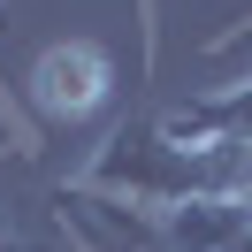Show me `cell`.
<instances>
[{
  "label": "cell",
  "mask_w": 252,
  "mask_h": 252,
  "mask_svg": "<svg viewBox=\"0 0 252 252\" xmlns=\"http://www.w3.org/2000/svg\"><path fill=\"white\" fill-rule=\"evenodd\" d=\"M84 184L130 206H184V199H252V138L237 130H184L168 115L123 123L84 160Z\"/></svg>",
  "instance_id": "1"
},
{
  "label": "cell",
  "mask_w": 252,
  "mask_h": 252,
  "mask_svg": "<svg viewBox=\"0 0 252 252\" xmlns=\"http://www.w3.org/2000/svg\"><path fill=\"white\" fill-rule=\"evenodd\" d=\"M23 99H31L38 123H84V115H99L115 99L107 46H92V38H54L31 62V77H23Z\"/></svg>",
  "instance_id": "2"
},
{
  "label": "cell",
  "mask_w": 252,
  "mask_h": 252,
  "mask_svg": "<svg viewBox=\"0 0 252 252\" xmlns=\"http://www.w3.org/2000/svg\"><path fill=\"white\" fill-rule=\"evenodd\" d=\"M0 252H84L69 237L62 206H54V184L38 176L31 153L0 160Z\"/></svg>",
  "instance_id": "3"
},
{
  "label": "cell",
  "mask_w": 252,
  "mask_h": 252,
  "mask_svg": "<svg viewBox=\"0 0 252 252\" xmlns=\"http://www.w3.org/2000/svg\"><path fill=\"white\" fill-rule=\"evenodd\" d=\"M252 229V199H184L160 206V252H229Z\"/></svg>",
  "instance_id": "4"
},
{
  "label": "cell",
  "mask_w": 252,
  "mask_h": 252,
  "mask_svg": "<svg viewBox=\"0 0 252 252\" xmlns=\"http://www.w3.org/2000/svg\"><path fill=\"white\" fill-rule=\"evenodd\" d=\"M168 123H184V130H237V138H252V77H237V84H221V92H199V99H184V107H168Z\"/></svg>",
  "instance_id": "5"
},
{
  "label": "cell",
  "mask_w": 252,
  "mask_h": 252,
  "mask_svg": "<svg viewBox=\"0 0 252 252\" xmlns=\"http://www.w3.org/2000/svg\"><path fill=\"white\" fill-rule=\"evenodd\" d=\"M8 153H31V130L16 123V107H8V92H0V160Z\"/></svg>",
  "instance_id": "6"
},
{
  "label": "cell",
  "mask_w": 252,
  "mask_h": 252,
  "mask_svg": "<svg viewBox=\"0 0 252 252\" xmlns=\"http://www.w3.org/2000/svg\"><path fill=\"white\" fill-rule=\"evenodd\" d=\"M229 252H252V229H245V237H237V245H229Z\"/></svg>",
  "instance_id": "7"
},
{
  "label": "cell",
  "mask_w": 252,
  "mask_h": 252,
  "mask_svg": "<svg viewBox=\"0 0 252 252\" xmlns=\"http://www.w3.org/2000/svg\"><path fill=\"white\" fill-rule=\"evenodd\" d=\"M0 23H8V0H0Z\"/></svg>",
  "instance_id": "8"
}]
</instances>
